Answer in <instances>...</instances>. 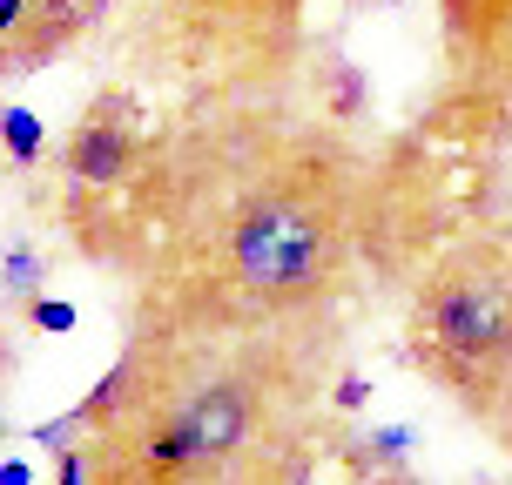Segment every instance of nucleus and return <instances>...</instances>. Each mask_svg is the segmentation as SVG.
I'll return each instance as SVG.
<instances>
[{
    "label": "nucleus",
    "instance_id": "15",
    "mask_svg": "<svg viewBox=\"0 0 512 485\" xmlns=\"http://www.w3.org/2000/svg\"><path fill=\"white\" fill-rule=\"evenodd\" d=\"M34 479V459H0V485H27Z\"/></svg>",
    "mask_w": 512,
    "mask_h": 485
},
{
    "label": "nucleus",
    "instance_id": "10",
    "mask_svg": "<svg viewBox=\"0 0 512 485\" xmlns=\"http://www.w3.org/2000/svg\"><path fill=\"white\" fill-rule=\"evenodd\" d=\"M95 7H102V0H27V21H54V27H61V41H68Z\"/></svg>",
    "mask_w": 512,
    "mask_h": 485
},
{
    "label": "nucleus",
    "instance_id": "6",
    "mask_svg": "<svg viewBox=\"0 0 512 485\" xmlns=\"http://www.w3.org/2000/svg\"><path fill=\"white\" fill-rule=\"evenodd\" d=\"M0 142H7V155L27 169V162L41 155V142H48V128H41L34 108H0Z\"/></svg>",
    "mask_w": 512,
    "mask_h": 485
},
{
    "label": "nucleus",
    "instance_id": "3",
    "mask_svg": "<svg viewBox=\"0 0 512 485\" xmlns=\"http://www.w3.org/2000/svg\"><path fill=\"white\" fill-rule=\"evenodd\" d=\"M250 398L236 391V384H209V391H196L189 405L155 432L149 445V465L155 472H196V465H216L230 459L236 445L250 438Z\"/></svg>",
    "mask_w": 512,
    "mask_h": 485
},
{
    "label": "nucleus",
    "instance_id": "1",
    "mask_svg": "<svg viewBox=\"0 0 512 485\" xmlns=\"http://www.w3.org/2000/svg\"><path fill=\"white\" fill-rule=\"evenodd\" d=\"M418 364L445 384H472L512 364V263L465 256L418 304Z\"/></svg>",
    "mask_w": 512,
    "mask_h": 485
},
{
    "label": "nucleus",
    "instance_id": "11",
    "mask_svg": "<svg viewBox=\"0 0 512 485\" xmlns=\"http://www.w3.org/2000/svg\"><path fill=\"white\" fill-rule=\"evenodd\" d=\"M81 432H88V418H81V411H61V418H48V425H34V445H41V452H61V445L81 438Z\"/></svg>",
    "mask_w": 512,
    "mask_h": 485
},
{
    "label": "nucleus",
    "instance_id": "4",
    "mask_svg": "<svg viewBox=\"0 0 512 485\" xmlns=\"http://www.w3.org/2000/svg\"><path fill=\"white\" fill-rule=\"evenodd\" d=\"M128 162H135V142H128V128H115V122H81L75 135H68V176L75 182L108 189V182L128 176Z\"/></svg>",
    "mask_w": 512,
    "mask_h": 485
},
{
    "label": "nucleus",
    "instance_id": "12",
    "mask_svg": "<svg viewBox=\"0 0 512 485\" xmlns=\"http://www.w3.org/2000/svg\"><path fill=\"white\" fill-rule=\"evenodd\" d=\"M54 479H88V452H81V445H61V452H54Z\"/></svg>",
    "mask_w": 512,
    "mask_h": 485
},
{
    "label": "nucleus",
    "instance_id": "2",
    "mask_svg": "<svg viewBox=\"0 0 512 485\" xmlns=\"http://www.w3.org/2000/svg\"><path fill=\"white\" fill-rule=\"evenodd\" d=\"M230 256L236 277L250 283L256 297H304L324 277V256H331V230L324 216L297 196H256L230 230Z\"/></svg>",
    "mask_w": 512,
    "mask_h": 485
},
{
    "label": "nucleus",
    "instance_id": "7",
    "mask_svg": "<svg viewBox=\"0 0 512 485\" xmlns=\"http://www.w3.org/2000/svg\"><path fill=\"white\" fill-rule=\"evenodd\" d=\"M41 277H48V263L27 250V243H14V250L0 256V283H7L14 297H34V290H41Z\"/></svg>",
    "mask_w": 512,
    "mask_h": 485
},
{
    "label": "nucleus",
    "instance_id": "8",
    "mask_svg": "<svg viewBox=\"0 0 512 485\" xmlns=\"http://www.w3.org/2000/svg\"><path fill=\"white\" fill-rule=\"evenodd\" d=\"M27 324L48 331V337H68L81 324V310L68 304V297H41V290H34V297H27Z\"/></svg>",
    "mask_w": 512,
    "mask_h": 485
},
{
    "label": "nucleus",
    "instance_id": "13",
    "mask_svg": "<svg viewBox=\"0 0 512 485\" xmlns=\"http://www.w3.org/2000/svg\"><path fill=\"white\" fill-rule=\"evenodd\" d=\"M331 398H337V411H358L364 398H371V384H364V378H344V384L331 391Z\"/></svg>",
    "mask_w": 512,
    "mask_h": 485
},
{
    "label": "nucleus",
    "instance_id": "9",
    "mask_svg": "<svg viewBox=\"0 0 512 485\" xmlns=\"http://www.w3.org/2000/svg\"><path fill=\"white\" fill-rule=\"evenodd\" d=\"M411 452H418V432H411V425H384V432L371 438V452H358V465H405Z\"/></svg>",
    "mask_w": 512,
    "mask_h": 485
},
{
    "label": "nucleus",
    "instance_id": "5",
    "mask_svg": "<svg viewBox=\"0 0 512 485\" xmlns=\"http://www.w3.org/2000/svg\"><path fill=\"white\" fill-rule=\"evenodd\" d=\"M445 14H452V48H472L486 54L492 48V27L506 21L512 27V0H445Z\"/></svg>",
    "mask_w": 512,
    "mask_h": 485
},
{
    "label": "nucleus",
    "instance_id": "14",
    "mask_svg": "<svg viewBox=\"0 0 512 485\" xmlns=\"http://www.w3.org/2000/svg\"><path fill=\"white\" fill-rule=\"evenodd\" d=\"M27 21V0H0V48H7V34Z\"/></svg>",
    "mask_w": 512,
    "mask_h": 485
},
{
    "label": "nucleus",
    "instance_id": "16",
    "mask_svg": "<svg viewBox=\"0 0 512 485\" xmlns=\"http://www.w3.org/2000/svg\"><path fill=\"white\" fill-rule=\"evenodd\" d=\"M0 438H7V425H0Z\"/></svg>",
    "mask_w": 512,
    "mask_h": 485
},
{
    "label": "nucleus",
    "instance_id": "17",
    "mask_svg": "<svg viewBox=\"0 0 512 485\" xmlns=\"http://www.w3.org/2000/svg\"><path fill=\"white\" fill-rule=\"evenodd\" d=\"M391 7H398V0H391Z\"/></svg>",
    "mask_w": 512,
    "mask_h": 485
}]
</instances>
